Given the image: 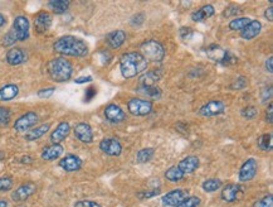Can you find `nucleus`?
I'll return each instance as SVG.
<instances>
[{
	"label": "nucleus",
	"instance_id": "obj_52",
	"mask_svg": "<svg viewBox=\"0 0 273 207\" xmlns=\"http://www.w3.org/2000/svg\"><path fill=\"white\" fill-rule=\"evenodd\" d=\"M22 163H31V162H33V158H31V157H29V155H26V157H23V158H22Z\"/></svg>",
	"mask_w": 273,
	"mask_h": 207
},
{
	"label": "nucleus",
	"instance_id": "obj_45",
	"mask_svg": "<svg viewBox=\"0 0 273 207\" xmlns=\"http://www.w3.org/2000/svg\"><path fill=\"white\" fill-rule=\"evenodd\" d=\"M266 121L268 124H272L273 123V106H272V103L268 104V109L266 111Z\"/></svg>",
	"mask_w": 273,
	"mask_h": 207
},
{
	"label": "nucleus",
	"instance_id": "obj_16",
	"mask_svg": "<svg viewBox=\"0 0 273 207\" xmlns=\"http://www.w3.org/2000/svg\"><path fill=\"white\" fill-rule=\"evenodd\" d=\"M71 133V125L67 121H62L58 124V127L52 132L51 134V143L52 144H61Z\"/></svg>",
	"mask_w": 273,
	"mask_h": 207
},
{
	"label": "nucleus",
	"instance_id": "obj_47",
	"mask_svg": "<svg viewBox=\"0 0 273 207\" xmlns=\"http://www.w3.org/2000/svg\"><path fill=\"white\" fill-rule=\"evenodd\" d=\"M239 12H241V9H237L236 6H229V8L225 9L224 15L225 17H231V15H236Z\"/></svg>",
	"mask_w": 273,
	"mask_h": 207
},
{
	"label": "nucleus",
	"instance_id": "obj_37",
	"mask_svg": "<svg viewBox=\"0 0 273 207\" xmlns=\"http://www.w3.org/2000/svg\"><path fill=\"white\" fill-rule=\"evenodd\" d=\"M247 85H248L247 78L243 77V76H241V77H237L236 80H234L233 82H232L231 89H233V90H243V89H245V87H247Z\"/></svg>",
	"mask_w": 273,
	"mask_h": 207
},
{
	"label": "nucleus",
	"instance_id": "obj_54",
	"mask_svg": "<svg viewBox=\"0 0 273 207\" xmlns=\"http://www.w3.org/2000/svg\"><path fill=\"white\" fill-rule=\"evenodd\" d=\"M0 207H8V202L4 200H0Z\"/></svg>",
	"mask_w": 273,
	"mask_h": 207
},
{
	"label": "nucleus",
	"instance_id": "obj_49",
	"mask_svg": "<svg viewBox=\"0 0 273 207\" xmlns=\"http://www.w3.org/2000/svg\"><path fill=\"white\" fill-rule=\"evenodd\" d=\"M91 81H92L91 76H85V77L76 78L74 82H76V84H85V82H91Z\"/></svg>",
	"mask_w": 273,
	"mask_h": 207
},
{
	"label": "nucleus",
	"instance_id": "obj_18",
	"mask_svg": "<svg viewBox=\"0 0 273 207\" xmlns=\"http://www.w3.org/2000/svg\"><path fill=\"white\" fill-rule=\"evenodd\" d=\"M52 26V17L47 12H39L34 18V29L38 34L46 33Z\"/></svg>",
	"mask_w": 273,
	"mask_h": 207
},
{
	"label": "nucleus",
	"instance_id": "obj_35",
	"mask_svg": "<svg viewBox=\"0 0 273 207\" xmlns=\"http://www.w3.org/2000/svg\"><path fill=\"white\" fill-rule=\"evenodd\" d=\"M10 118H12V112L8 107H4V106H0V125L4 127L6 124H9L10 121Z\"/></svg>",
	"mask_w": 273,
	"mask_h": 207
},
{
	"label": "nucleus",
	"instance_id": "obj_53",
	"mask_svg": "<svg viewBox=\"0 0 273 207\" xmlns=\"http://www.w3.org/2000/svg\"><path fill=\"white\" fill-rule=\"evenodd\" d=\"M5 23H6V18L4 17V14H1V13H0V28L5 26Z\"/></svg>",
	"mask_w": 273,
	"mask_h": 207
},
{
	"label": "nucleus",
	"instance_id": "obj_51",
	"mask_svg": "<svg viewBox=\"0 0 273 207\" xmlns=\"http://www.w3.org/2000/svg\"><path fill=\"white\" fill-rule=\"evenodd\" d=\"M189 34H191L190 29H189L188 27H186V28L182 27V29H180V35H182V38H186Z\"/></svg>",
	"mask_w": 273,
	"mask_h": 207
},
{
	"label": "nucleus",
	"instance_id": "obj_41",
	"mask_svg": "<svg viewBox=\"0 0 273 207\" xmlns=\"http://www.w3.org/2000/svg\"><path fill=\"white\" fill-rule=\"evenodd\" d=\"M253 207H273V197L272 195H268L266 197H263L262 200L257 201L253 205Z\"/></svg>",
	"mask_w": 273,
	"mask_h": 207
},
{
	"label": "nucleus",
	"instance_id": "obj_5",
	"mask_svg": "<svg viewBox=\"0 0 273 207\" xmlns=\"http://www.w3.org/2000/svg\"><path fill=\"white\" fill-rule=\"evenodd\" d=\"M140 49H141V55L144 56L146 61L161 62L164 57H165V48L157 40H146L140 46Z\"/></svg>",
	"mask_w": 273,
	"mask_h": 207
},
{
	"label": "nucleus",
	"instance_id": "obj_55",
	"mask_svg": "<svg viewBox=\"0 0 273 207\" xmlns=\"http://www.w3.org/2000/svg\"><path fill=\"white\" fill-rule=\"evenodd\" d=\"M4 158H5V153L3 150H0V161H3Z\"/></svg>",
	"mask_w": 273,
	"mask_h": 207
},
{
	"label": "nucleus",
	"instance_id": "obj_40",
	"mask_svg": "<svg viewBox=\"0 0 273 207\" xmlns=\"http://www.w3.org/2000/svg\"><path fill=\"white\" fill-rule=\"evenodd\" d=\"M160 192H161L160 188H152V190L145 191V192L137 193V197H139L140 200H145V199L148 200V199H151V197H154V196H157Z\"/></svg>",
	"mask_w": 273,
	"mask_h": 207
},
{
	"label": "nucleus",
	"instance_id": "obj_2",
	"mask_svg": "<svg viewBox=\"0 0 273 207\" xmlns=\"http://www.w3.org/2000/svg\"><path fill=\"white\" fill-rule=\"evenodd\" d=\"M148 69V61L140 52H128L120 58V71L123 78H132Z\"/></svg>",
	"mask_w": 273,
	"mask_h": 207
},
{
	"label": "nucleus",
	"instance_id": "obj_39",
	"mask_svg": "<svg viewBox=\"0 0 273 207\" xmlns=\"http://www.w3.org/2000/svg\"><path fill=\"white\" fill-rule=\"evenodd\" d=\"M257 115H258V111H257V109L254 106H247L242 110V116L244 119H247V120H252Z\"/></svg>",
	"mask_w": 273,
	"mask_h": 207
},
{
	"label": "nucleus",
	"instance_id": "obj_4",
	"mask_svg": "<svg viewBox=\"0 0 273 207\" xmlns=\"http://www.w3.org/2000/svg\"><path fill=\"white\" fill-rule=\"evenodd\" d=\"M73 66L65 58H54L48 64V75L54 82H65L72 77Z\"/></svg>",
	"mask_w": 273,
	"mask_h": 207
},
{
	"label": "nucleus",
	"instance_id": "obj_42",
	"mask_svg": "<svg viewBox=\"0 0 273 207\" xmlns=\"http://www.w3.org/2000/svg\"><path fill=\"white\" fill-rule=\"evenodd\" d=\"M272 94H273V90H272V86H267V87H263L261 91V99H262V103L265 104L267 103L268 100H271L272 99Z\"/></svg>",
	"mask_w": 273,
	"mask_h": 207
},
{
	"label": "nucleus",
	"instance_id": "obj_13",
	"mask_svg": "<svg viewBox=\"0 0 273 207\" xmlns=\"http://www.w3.org/2000/svg\"><path fill=\"white\" fill-rule=\"evenodd\" d=\"M74 136L80 141L86 144H90L93 141V130L91 125L87 123H78L73 129Z\"/></svg>",
	"mask_w": 273,
	"mask_h": 207
},
{
	"label": "nucleus",
	"instance_id": "obj_7",
	"mask_svg": "<svg viewBox=\"0 0 273 207\" xmlns=\"http://www.w3.org/2000/svg\"><path fill=\"white\" fill-rule=\"evenodd\" d=\"M38 120H39V118L34 111H28L15 120L14 129L17 132H27V130L34 128Z\"/></svg>",
	"mask_w": 273,
	"mask_h": 207
},
{
	"label": "nucleus",
	"instance_id": "obj_1",
	"mask_svg": "<svg viewBox=\"0 0 273 207\" xmlns=\"http://www.w3.org/2000/svg\"><path fill=\"white\" fill-rule=\"evenodd\" d=\"M53 49L62 56L85 57L89 55V46L85 40L73 35H63L53 43Z\"/></svg>",
	"mask_w": 273,
	"mask_h": 207
},
{
	"label": "nucleus",
	"instance_id": "obj_50",
	"mask_svg": "<svg viewBox=\"0 0 273 207\" xmlns=\"http://www.w3.org/2000/svg\"><path fill=\"white\" fill-rule=\"evenodd\" d=\"M266 69H267L270 73L273 72V57L267 58V61H266Z\"/></svg>",
	"mask_w": 273,
	"mask_h": 207
},
{
	"label": "nucleus",
	"instance_id": "obj_10",
	"mask_svg": "<svg viewBox=\"0 0 273 207\" xmlns=\"http://www.w3.org/2000/svg\"><path fill=\"white\" fill-rule=\"evenodd\" d=\"M37 191V186L33 182H27V183L20 184L19 187L12 193V199L15 202H23L28 200L30 196H33Z\"/></svg>",
	"mask_w": 273,
	"mask_h": 207
},
{
	"label": "nucleus",
	"instance_id": "obj_8",
	"mask_svg": "<svg viewBox=\"0 0 273 207\" xmlns=\"http://www.w3.org/2000/svg\"><path fill=\"white\" fill-rule=\"evenodd\" d=\"M258 163L254 158H249L243 163V166L239 170L238 178L241 182H249L256 177Z\"/></svg>",
	"mask_w": 273,
	"mask_h": 207
},
{
	"label": "nucleus",
	"instance_id": "obj_23",
	"mask_svg": "<svg viewBox=\"0 0 273 207\" xmlns=\"http://www.w3.org/2000/svg\"><path fill=\"white\" fill-rule=\"evenodd\" d=\"M126 40V33L123 31H114L106 37V42L111 48H120L125 43Z\"/></svg>",
	"mask_w": 273,
	"mask_h": 207
},
{
	"label": "nucleus",
	"instance_id": "obj_56",
	"mask_svg": "<svg viewBox=\"0 0 273 207\" xmlns=\"http://www.w3.org/2000/svg\"><path fill=\"white\" fill-rule=\"evenodd\" d=\"M20 207H24V206H20Z\"/></svg>",
	"mask_w": 273,
	"mask_h": 207
},
{
	"label": "nucleus",
	"instance_id": "obj_25",
	"mask_svg": "<svg viewBox=\"0 0 273 207\" xmlns=\"http://www.w3.org/2000/svg\"><path fill=\"white\" fill-rule=\"evenodd\" d=\"M19 94V87L14 84H8L0 87V101H10Z\"/></svg>",
	"mask_w": 273,
	"mask_h": 207
},
{
	"label": "nucleus",
	"instance_id": "obj_12",
	"mask_svg": "<svg viewBox=\"0 0 273 207\" xmlns=\"http://www.w3.org/2000/svg\"><path fill=\"white\" fill-rule=\"evenodd\" d=\"M100 149L105 154L111 155V157H117L122 152V145L116 138H105L101 140Z\"/></svg>",
	"mask_w": 273,
	"mask_h": 207
},
{
	"label": "nucleus",
	"instance_id": "obj_43",
	"mask_svg": "<svg viewBox=\"0 0 273 207\" xmlns=\"http://www.w3.org/2000/svg\"><path fill=\"white\" fill-rule=\"evenodd\" d=\"M74 207H101V205L91 200H81L74 204Z\"/></svg>",
	"mask_w": 273,
	"mask_h": 207
},
{
	"label": "nucleus",
	"instance_id": "obj_44",
	"mask_svg": "<svg viewBox=\"0 0 273 207\" xmlns=\"http://www.w3.org/2000/svg\"><path fill=\"white\" fill-rule=\"evenodd\" d=\"M54 94V87H47V89H42L38 91V96L40 99H49Z\"/></svg>",
	"mask_w": 273,
	"mask_h": 207
},
{
	"label": "nucleus",
	"instance_id": "obj_32",
	"mask_svg": "<svg viewBox=\"0 0 273 207\" xmlns=\"http://www.w3.org/2000/svg\"><path fill=\"white\" fill-rule=\"evenodd\" d=\"M154 148H144V149H140L136 155L137 162H139V163H146V162H149L154 157Z\"/></svg>",
	"mask_w": 273,
	"mask_h": 207
},
{
	"label": "nucleus",
	"instance_id": "obj_3",
	"mask_svg": "<svg viewBox=\"0 0 273 207\" xmlns=\"http://www.w3.org/2000/svg\"><path fill=\"white\" fill-rule=\"evenodd\" d=\"M29 24L28 18L24 15H18L15 17L14 22H13V28L4 35L3 38V46L10 47L15 43V42H24L29 38Z\"/></svg>",
	"mask_w": 273,
	"mask_h": 207
},
{
	"label": "nucleus",
	"instance_id": "obj_31",
	"mask_svg": "<svg viewBox=\"0 0 273 207\" xmlns=\"http://www.w3.org/2000/svg\"><path fill=\"white\" fill-rule=\"evenodd\" d=\"M258 147L262 150H266V152H270L273 148V139L272 134H263L258 138Z\"/></svg>",
	"mask_w": 273,
	"mask_h": 207
},
{
	"label": "nucleus",
	"instance_id": "obj_30",
	"mask_svg": "<svg viewBox=\"0 0 273 207\" xmlns=\"http://www.w3.org/2000/svg\"><path fill=\"white\" fill-rule=\"evenodd\" d=\"M222 187V181L218 178H211L203 182L202 188L205 192H215L216 190H219Z\"/></svg>",
	"mask_w": 273,
	"mask_h": 207
},
{
	"label": "nucleus",
	"instance_id": "obj_48",
	"mask_svg": "<svg viewBox=\"0 0 273 207\" xmlns=\"http://www.w3.org/2000/svg\"><path fill=\"white\" fill-rule=\"evenodd\" d=\"M265 17H266V19H268L270 22H273V6L272 5L268 6V8L266 9Z\"/></svg>",
	"mask_w": 273,
	"mask_h": 207
},
{
	"label": "nucleus",
	"instance_id": "obj_17",
	"mask_svg": "<svg viewBox=\"0 0 273 207\" xmlns=\"http://www.w3.org/2000/svg\"><path fill=\"white\" fill-rule=\"evenodd\" d=\"M60 167L65 172H76L82 167V159L74 154H68L60 161Z\"/></svg>",
	"mask_w": 273,
	"mask_h": 207
},
{
	"label": "nucleus",
	"instance_id": "obj_36",
	"mask_svg": "<svg viewBox=\"0 0 273 207\" xmlns=\"http://www.w3.org/2000/svg\"><path fill=\"white\" fill-rule=\"evenodd\" d=\"M199 205H200L199 197L193 196V197H188V199H185L182 204H179L178 206H175V207H198Z\"/></svg>",
	"mask_w": 273,
	"mask_h": 207
},
{
	"label": "nucleus",
	"instance_id": "obj_46",
	"mask_svg": "<svg viewBox=\"0 0 273 207\" xmlns=\"http://www.w3.org/2000/svg\"><path fill=\"white\" fill-rule=\"evenodd\" d=\"M96 89L94 87H89V89L86 90V95H85V99H86V101H90V100H92V99L96 96Z\"/></svg>",
	"mask_w": 273,
	"mask_h": 207
},
{
	"label": "nucleus",
	"instance_id": "obj_26",
	"mask_svg": "<svg viewBox=\"0 0 273 207\" xmlns=\"http://www.w3.org/2000/svg\"><path fill=\"white\" fill-rule=\"evenodd\" d=\"M214 13H215V9H214L213 5L208 4V5H204L199 9V10H196L191 14V19L194 22H202V20L208 19V18L213 17Z\"/></svg>",
	"mask_w": 273,
	"mask_h": 207
},
{
	"label": "nucleus",
	"instance_id": "obj_27",
	"mask_svg": "<svg viewBox=\"0 0 273 207\" xmlns=\"http://www.w3.org/2000/svg\"><path fill=\"white\" fill-rule=\"evenodd\" d=\"M71 1L68 0H51L48 1V8L56 14H63L68 10Z\"/></svg>",
	"mask_w": 273,
	"mask_h": 207
},
{
	"label": "nucleus",
	"instance_id": "obj_9",
	"mask_svg": "<svg viewBox=\"0 0 273 207\" xmlns=\"http://www.w3.org/2000/svg\"><path fill=\"white\" fill-rule=\"evenodd\" d=\"M189 197V192L186 190H182V188H177V190H173L171 192L166 193L164 197H162V205L166 207H175L179 204H182L185 199Z\"/></svg>",
	"mask_w": 273,
	"mask_h": 207
},
{
	"label": "nucleus",
	"instance_id": "obj_20",
	"mask_svg": "<svg viewBox=\"0 0 273 207\" xmlns=\"http://www.w3.org/2000/svg\"><path fill=\"white\" fill-rule=\"evenodd\" d=\"M199 167V158L195 157V155H188V157H185L182 158V161L179 162L178 164V168L182 171L184 174H189V173H193L195 172Z\"/></svg>",
	"mask_w": 273,
	"mask_h": 207
},
{
	"label": "nucleus",
	"instance_id": "obj_38",
	"mask_svg": "<svg viewBox=\"0 0 273 207\" xmlns=\"http://www.w3.org/2000/svg\"><path fill=\"white\" fill-rule=\"evenodd\" d=\"M13 179L10 177H0V192H6L12 190Z\"/></svg>",
	"mask_w": 273,
	"mask_h": 207
},
{
	"label": "nucleus",
	"instance_id": "obj_14",
	"mask_svg": "<svg viewBox=\"0 0 273 207\" xmlns=\"http://www.w3.org/2000/svg\"><path fill=\"white\" fill-rule=\"evenodd\" d=\"M225 105L222 101H209L205 105H203L199 110V114L202 116H207V118H211V116H216L220 115L222 112H224Z\"/></svg>",
	"mask_w": 273,
	"mask_h": 207
},
{
	"label": "nucleus",
	"instance_id": "obj_15",
	"mask_svg": "<svg viewBox=\"0 0 273 207\" xmlns=\"http://www.w3.org/2000/svg\"><path fill=\"white\" fill-rule=\"evenodd\" d=\"M243 195V188L237 183L227 184L222 190V199L225 202H234L238 201Z\"/></svg>",
	"mask_w": 273,
	"mask_h": 207
},
{
	"label": "nucleus",
	"instance_id": "obj_29",
	"mask_svg": "<svg viewBox=\"0 0 273 207\" xmlns=\"http://www.w3.org/2000/svg\"><path fill=\"white\" fill-rule=\"evenodd\" d=\"M184 173L178 168V166H173L169 170H166L165 172V178L169 182H179L184 178Z\"/></svg>",
	"mask_w": 273,
	"mask_h": 207
},
{
	"label": "nucleus",
	"instance_id": "obj_6",
	"mask_svg": "<svg viewBox=\"0 0 273 207\" xmlns=\"http://www.w3.org/2000/svg\"><path fill=\"white\" fill-rule=\"evenodd\" d=\"M128 111L135 116H145L152 111V103L143 99H131L127 103Z\"/></svg>",
	"mask_w": 273,
	"mask_h": 207
},
{
	"label": "nucleus",
	"instance_id": "obj_19",
	"mask_svg": "<svg viewBox=\"0 0 273 207\" xmlns=\"http://www.w3.org/2000/svg\"><path fill=\"white\" fill-rule=\"evenodd\" d=\"M5 60L10 66H18V65H22L26 62L27 55L22 48L14 47V48H10L6 52Z\"/></svg>",
	"mask_w": 273,
	"mask_h": 207
},
{
	"label": "nucleus",
	"instance_id": "obj_34",
	"mask_svg": "<svg viewBox=\"0 0 273 207\" xmlns=\"http://www.w3.org/2000/svg\"><path fill=\"white\" fill-rule=\"evenodd\" d=\"M144 90V94H146V95L149 96V98L151 99H160L161 98V90L159 89V87L156 86H143Z\"/></svg>",
	"mask_w": 273,
	"mask_h": 207
},
{
	"label": "nucleus",
	"instance_id": "obj_22",
	"mask_svg": "<svg viewBox=\"0 0 273 207\" xmlns=\"http://www.w3.org/2000/svg\"><path fill=\"white\" fill-rule=\"evenodd\" d=\"M262 24L259 20H250L248 26L243 31H241V37L245 40H250L256 38L261 33Z\"/></svg>",
	"mask_w": 273,
	"mask_h": 207
},
{
	"label": "nucleus",
	"instance_id": "obj_11",
	"mask_svg": "<svg viewBox=\"0 0 273 207\" xmlns=\"http://www.w3.org/2000/svg\"><path fill=\"white\" fill-rule=\"evenodd\" d=\"M103 114H105L106 120L112 124L122 123L126 119L125 111H123L119 105H116V104H110V105H107V106L105 107Z\"/></svg>",
	"mask_w": 273,
	"mask_h": 207
},
{
	"label": "nucleus",
	"instance_id": "obj_33",
	"mask_svg": "<svg viewBox=\"0 0 273 207\" xmlns=\"http://www.w3.org/2000/svg\"><path fill=\"white\" fill-rule=\"evenodd\" d=\"M249 22L250 19L247 17L236 18V19H233L231 23H229V28H231L232 31H243V29L248 26Z\"/></svg>",
	"mask_w": 273,
	"mask_h": 207
},
{
	"label": "nucleus",
	"instance_id": "obj_21",
	"mask_svg": "<svg viewBox=\"0 0 273 207\" xmlns=\"http://www.w3.org/2000/svg\"><path fill=\"white\" fill-rule=\"evenodd\" d=\"M63 150L64 149H63V147L61 144H51V145H48V147H46L42 150L40 157H42V159H44V161H56V159H58L61 155L63 154Z\"/></svg>",
	"mask_w": 273,
	"mask_h": 207
},
{
	"label": "nucleus",
	"instance_id": "obj_28",
	"mask_svg": "<svg viewBox=\"0 0 273 207\" xmlns=\"http://www.w3.org/2000/svg\"><path fill=\"white\" fill-rule=\"evenodd\" d=\"M161 78V72L160 71H150L146 75L141 76L140 81L143 86H155L157 81Z\"/></svg>",
	"mask_w": 273,
	"mask_h": 207
},
{
	"label": "nucleus",
	"instance_id": "obj_24",
	"mask_svg": "<svg viewBox=\"0 0 273 207\" xmlns=\"http://www.w3.org/2000/svg\"><path fill=\"white\" fill-rule=\"evenodd\" d=\"M49 129H51V124H42V125H39V127H35L33 128V129L29 130L24 138H26V140L28 141L38 140V139L42 138V137L44 136Z\"/></svg>",
	"mask_w": 273,
	"mask_h": 207
}]
</instances>
